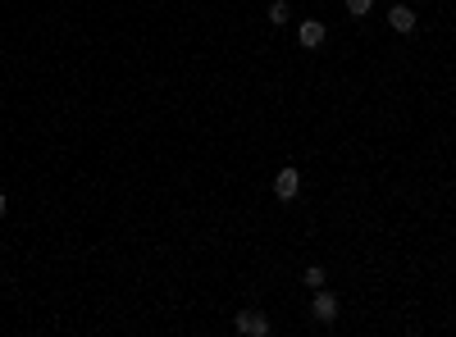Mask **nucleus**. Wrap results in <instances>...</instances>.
<instances>
[{
    "label": "nucleus",
    "instance_id": "obj_9",
    "mask_svg": "<svg viewBox=\"0 0 456 337\" xmlns=\"http://www.w3.org/2000/svg\"><path fill=\"white\" fill-rule=\"evenodd\" d=\"M0 214H5V192H0Z\"/></svg>",
    "mask_w": 456,
    "mask_h": 337
},
{
    "label": "nucleus",
    "instance_id": "obj_7",
    "mask_svg": "<svg viewBox=\"0 0 456 337\" xmlns=\"http://www.w3.org/2000/svg\"><path fill=\"white\" fill-rule=\"evenodd\" d=\"M370 5H374V0H347V14L361 18V14H370Z\"/></svg>",
    "mask_w": 456,
    "mask_h": 337
},
{
    "label": "nucleus",
    "instance_id": "obj_6",
    "mask_svg": "<svg viewBox=\"0 0 456 337\" xmlns=\"http://www.w3.org/2000/svg\"><path fill=\"white\" fill-rule=\"evenodd\" d=\"M292 18V5L288 0H274V5H269V23H288Z\"/></svg>",
    "mask_w": 456,
    "mask_h": 337
},
{
    "label": "nucleus",
    "instance_id": "obj_4",
    "mask_svg": "<svg viewBox=\"0 0 456 337\" xmlns=\"http://www.w3.org/2000/svg\"><path fill=\"white\" fill-rule=\"evenodd\" d=\"M315 319H320V324H333V319H338V297H329V292H315Z\"/></svg>",
    "mask_w": 456,
    "mask_h": 337
},
{
    "label": "nucleus",
    "instance_id": "obj_1",
    "mask_svg": "<svg viewBox=\"0 0 456 337\" xmlns=\"http://www.w3.org/2000/svg\"><path fill=\"white\" fill-rule=\"evenodd\" d=\"M237 333H246V337H265V333H269V314L242 310V314H237Z\"/></svg>",
    "mask_w": 456,
    "mask_h": 337
},
{
    "label": "nucleus",
    "instance_id": "obj_8",
    "mask_svg": "<svg viewBox=\"0 0 456 337\" xmlns=\"http://www.w3.org/2000/svg\"><path fill=\"white\" fill-rule=\"evenodd\" d=\"M306 282H310V287H324V269L310 265V269H306Z\"/></svg>",
    "mask_w": 456,
    "mask_h": 337
},
{
    "label": "nucleus",
    "instance_id": "obj_5",
    "mask_svg": "<svg viewBox=\"0 0 456 337\" xmlns=\"http://www.w3.org/2000/svg\"><path fill=\"white\" fill-rule=\"evenodd\" d=\"M388 23H393V32H416V14H411V5H393V9H388Z\"/></svg>",
    "mask_w": 456,
    "mask_h": 337
},
{
    "label": "nucleus",
    "instance_id": "obj_3",
    "mask_svg": "<svg viewBox=\"0 0 456 337\" xmlns=\"http://www.w3.org/2000/svg\"><path fill=\"white\" fill-rule=\"evenodd\" d=\"M297 41H301L306 50L324 46V23H320V18H301V28H297Z\"/></svg>",
    "mask_w": 456,
    "mask_h": 337
},
{
    "label": "nucleus",
    "instance_id": "obj_2",
    "mask_svg": "<svg viewBox=\"0 0 456 337\" xmlns=\"http://www.w3.org/2000/svg\"><path fill=\"white\" fill-rule=\"evenodd\" d=\"M297 192H301V173H297V169H283V173L274 178V197H278V201H297Z\"/></svg>",
    "mask_w": 456,
    "mask_h": 337
}]
</instances>
